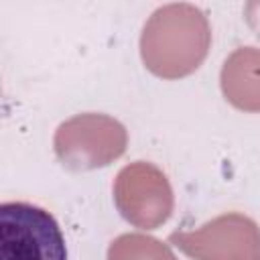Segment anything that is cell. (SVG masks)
<instances>
[{"label": "cell", "mask_w": 260, "mask_h": 260, "mask_svg": "<svg viewBox=\"0 0 260 260\" xmlns=\"http://www.w3.org/2000/svg\"><path fill=\"white\" fill-rule=\"evenodd\" d=\"M0 260H67L57 219L26 201L0 205Z\"/></svg>", "instance_id": "2"}, {"label": "cell", "mask_w": 260, "mask_h": 260, "mask_svg": "<svg viewBox=\"0 0 260 260\" xmlns=\"http://www.w3.org/2000/svg\"><path fill=\"white\" fill-rule=\"evenodd\" d=\"M108 260H175L167 244L142 234H124L110 244Z\"/></svg>", "instance_id": "7"}, {"label": "cell", "mask_w": 260, "mask_h": 260, "mask_svg": "<svg viewBox=\"0 0 260 260\" xmlns=\"http://www.w3.org/2000/svg\"><path fill=\"white\" fill-rule=\"evenodd\" d=\"M55 154L71 171L110 165L126 150L124 126L104 114H79L55 132Z\"/></svg>", "instance_id": "3"}, {"label": "cell", "mask_w": 260, "mask_h": 260, "mask_svg": "<svg viewBox=\"0 0 260 260\" xmlns=\"http://www.w3.org/2000/svg\"><path fill=\"white\" fill-rule=\"evenodd\" d=\"M169 242L193 260H260V228L242 213H223L195 232H173Z\"/></svg>", "instance_id": "4"}, {"label": "cell", "mask_w": 260, "mask_h": 260, "mask_svg": "<svg viewBox=\"0 0 260 260\" xmlns=\"http://www.w3.org/2000/svg\"><path fill=\"white\" fill-rule=\"evenodd\" d=\"M221 89L238 110L260 112V49L242 47L225 59Z\"/></svg>", "instance_id": "6"}, {"label": "cell", "mask_w": 260, "mask_h": 260, "mask_svg": "<svg viewBox=\"0 0 260 260\" xmlns=\"http://www.w3.org/2000/svg\"><path fill=\"white\" fill-rule=\"evenodd\" d=\"M114 201L130 223L154 230L173 211V189L160 169L136 160L124 167L114 183Z\"/></svg>", "instance_id": "5"}, {"label": "cell", "mask_w": 260, "mask_h": 260, "mask_svg": "<svg viewBox=\"0 0 260 260\" xmlns=\"http://www.w3.org/2000/svg\"><path fill=\"white\" fill-rule=\"evenodd\" d=\"M209 43V22L197 6L167 4L156 8L144 24L140 53L154 75L177 79L201 65Z\"/></svg>", "instance_id": "1"}]
</instances>
